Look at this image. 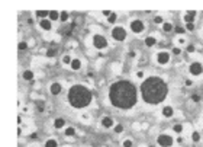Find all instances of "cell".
<instances>
[{
    "mask_svg": "<svg viewBox=\"0 0 203 147\" xmlns=\"http://www.w3.org/2000/svg\"><path fill=\"white\" fill-rule=\"evenodd\" d=\"M109 101L110 104L118 108V109H123L128 111L132 109L134 106L138 104V90L137 86L131 80H118L113 82L109 88Z\"/></svg>",
    "mask_w": 203,
    "mask_h": 147,
    "instance_id": "cell-1",
    "label": "cell"
},
{
    "mask_svg": "<svg viewBox=\"0 0 203 147\" xmlns=\"http://www.w3.org/2000/svg\"><path fill=\"white\" fill-rule=\"evenodd\" d=\"M139 93L142 101L148 105H158L168 96V85L158 76H149L141 82Z\"/></svg>",
    "mask_w": 203,
    "mask_h": 147,
    "instance_id": "cell-2",
    "label": "cell"
},
{
    "mask_svg": "<svg viewBox=\"0 0 203 147\" xmlns=\"http://www.w3.org/2000/svg\"><path fill=\"white\" fill-rule=\"evenodd\" d=\"M67 99H68L70 106H73L75 109H84L91 104L93 95L89 88H86L84 85H74L68 89Z\"/></svg>",
    "mask_w": 203,
    "mask_h": 147,
    "instance_id": "cell-3",
    "label": "cell"
},
{
    "mask_svg": "<svg viewBox=\"0 0 203 147\" xmlns=\"http://www.w3.org/2000/svg\"><path fill=\"white\" fill-rule=\"evenodd\" d=\"M174 143H176L174 137L170 136V134H167V133H162V134H160L157 137V144L160 147H173Z\"/></svg>",
    "mask_w": 203,
    "mask_h": 147,
    "instance_id": "cell-4",
    "label": "cell"
},
{
    "mask_svg": "<svg viewBox=\"0 0 203 147\" xmlns=\"http://www.w3.org/2000/svg\"><path fill=\"white\" fill-rule=\"evenodd\" d=\"M110 35H112V38H113L115 41L122 42V41L126 40L128 32H126V29H125L123 26H113L112 31H110Z\"/></svg>",
    "mask_w": 203,
    "mask_h": 147,
    "instance_id": "cell-5",
    "label": "cell"
},
{
    "mask_svg": "<svg viewBox=\"0 0 203 147\" xmlns=\"http://www.w3.org/2000/svg\"><path fill=\"white\" fill-rule=\"evenodd\" d=\"M93 47L96 50H105L109 47V42L106 40L103 35H100V34H96V35H93Z\"/></svg>",
    "mask_w": 203,
    "mask_h": 147,
    "instance_id": "cell-6",
    "label": "cell"
},
{
    "mask_svg": "<svg viewBox=\"0 0 203 147\" xmlns=\"http://www.w3.org/2000/svg\"><path fill=\"white\" fill-rule=\"evenodd\" d=\"M129 28L134 34H142L145 31V24L141 19H134V21H131Z\"/></svg>",
    "mask_w": 203,
    "mask_h": 147,
    "instance_id": "cell-7",
    "label": "cell"
},
{
    "mask_svg": "<svg viewBox=\"0 0 203 147\" xmlns=\"http://www.w3.org/2000/svg\"><path fill=\"white\" fill-rule=\"evenodd\" d=\"M189 73L192 74V76H195V77L202 76L203 74V64L200 63V61H193V63H190V66H189Z\"/></svg>",
    "mask_w": 203,
    "mask_h": 147,
    "instance_id": "cell-8",
    "label": "cell"
},
{
    "mask_svg": "<svg viewBox=\"0 0 203 147\" xmlns=\"http://www.w3.org/2000/svg\"><path fill=\"white\" fill-rule=\"evenodd\" d=\"M155 60L160 66H167L171 61V54L168 51H160V53H157Z\"/></svg>",
    "mask_w": 203,
    "mask_h": 147,
    "instance_id": "cell-9",
    "label": "cell"
},
{
    "mask_svg": "<svg viewBox=\"0 0 203 147\" xmlns=\"http://www.w3.org/2000/svg\"><path fill=\"white\" fill-rule=\"evenodd\" d=\"M63 92V85L60 82H54L51 83V86H49V93L51 95H54V96H57V95H60Z\"/></svg>",
    "mask_w": 203,
    "mask_h": 147,
    "instance_id": "cell-10",
    "label": "cell"
},
{
    "mask_svg": "<svg viewBox=\"0 0 203 147\" xmlns=\"http://www.w3.org/2000/svg\"><path fill=\"white\" fill-rule=\"evenodd\" d=\"M161 115L165 118V120H170V118H173V117H174V108H173V106H170V105L162 106Z\"/></svg>",
    "mask_w": 203,
    "mask_h": 147,
    "instance_id": "cell-11",
    "label": "cell"
},
{
    "mask_svg": "<svg viewBox=\"0 0 203 147\" xmlns=\"http://www.w3.org/2000/svg\"><path fill=\"white\" fill-rule=\"evenodd\" d=\"M102 127L103 128H106V130H109V128H113L115 127V121H113V118L112 117H103L102 118Z\"/></svg>",
    "mask_w": 203,
    "mask_h": 147,
    "instance_id": "cell-12",
    "label": "cell"
},
{
    "mask_svg": "<svg viewBox=\"0 0 203 147\" xmlns=\"http://www.w3.org/2000/svg\"><path fill=\"white\" fill-rule=\"evenodd\" d=\"M39 26L42 31H47V32H49L51 29H52V22L49 21V19H42V21H39Z\"/></svg>",
    "mask_w": 203,
    "mask_h": 147,
    "instance_id": "cell-13",
    "label": "cell"
},
{
    "mask_svg": "<svg viewBox=\"0 0 203 147\" xmlns=\"http://www.w3.org/2000/svg\"><path fill=\"white\" fill-rule=\"evenodd\" d=\"M54 128H55V130L65 128V120H64V118H61V117L55 118V120H54Z\"/></svg>",
    "mask_w": 203,
    "mask_h": 147,
    "instance_id": "cell-14",
    "label": "cell"
},
{
    "mask_svg": "<svg viewBox=\"0 0 203 147\" xmlns=\"http://www.w3.org/2000/svg\"><path fill=\"white\" fill-rule=\"evenodd\" d=\"M145 45L146 47H149V48H151V47H154V45H157V38H155L154 35H148V37H146L145 38Z\"/></svg>",
    "mask_w": 203,
    "mask_h": 147,
    "instance_id": "cell-15",
    "label": "cell"
},
{
    "mask_svg": "<svg viewBox=\"0 0 203 147\" xmlns=\"http://www.w3.org/2000/svg\"><path fill=\"white\" fill-rule=\"evenodd\" d=\"M171 130H173V133H174V134L181 136V133L184 131V125H183V124H180V123H176L174 125H173V128H171Z\"/></svg>",
    "mask_w": 203,
    "mask_h": 147,
    "instance_id": "cell-16",
    "label": "cell"
},
{
    "mask_svg": "<svg viewBox=\"0 0 203 147\" xmlns=\"http://www.w3.org/2000/svg\"><path fill=\"white\" fill-rule=\"evenodd\" d=\"M35 16L38 18L39 21H42V19H48L49 10H36V12H35Z\"/></svg>",
    "mask_w": 203,
    "mask_h": 147,
    "instance_id": "cell-17",
    "label": "cell"
},
{
    "mask_svg": "<svg viewBox=\"0 0 203 147\" xmlns=\"http://www.w3.org/2000/svg\"><path fill=\"white\" fill-rule=\"evenodd\" d=\"M70 67H71V70H74V72L80 70V69H81V60H80V58H73V61H71Z\"/></svg>",
    "mask_w": 203,
    "mask_h": 147,
    "instance_id": "cell-18",
    "label": "cell"
},
{
    "mask_svg": "<svg viewBox=\"0 0 203 147\" xmlns=\"http://www.w3.org/2000/svg\"><path fill=\"white\" fill-rule=\"evenodd\" d=\"M60 15H61V13H60V12H58V10H49V21H51V22H55V21H58V19H60Z\"/></svg>",
    "mask_w": 203,
    "mask_h": 147,
    "instance_id": "cell-19",
    "label": "cell"
},
{
    "mask_svg": "<svg viewBox=\"0 0 203 147\" xmlns=\"http://www.w3.org/2000/svg\"><path fill=\"white\" fill-rule=\"evenodd\" d=\"M22 77H23L25 80H33V77H35V74H33V72L32 70H25L23 72V74H22Z\"/></svg>",
    "mask_w": 203,
    "mask_h": 147,
    "instance_id": "cell-20",
    "label": "cell"
},
{
    "mask_svg": "<svg viewBox=\"0 0 203 147\" xmlns=\"http://www.w3.org/2000/svg\"><path fill=\"white\" fill-rule=\"evenodd\" d=\"M195 19H196V16H192V15H189V13H184V15H183V22H184V25L195 24Z\"/></svg>",
    "mask_w": 203,
    "mask_h": 147,
    "instance_id": "cell-21",
    "label": "cell"
},
{
    "mask_svg": "<svg viewBox=\"0 0 203 147\" xmlns=\"http://www.w3.org/2000/svg\"><path fill=\"white\" fill-rule=\"evenodd\" d=\"M64 134H65V137H74L75 136V128L74 127H65Z\"/></svg>",
    "mask_w": 203,
    "mask_h": 147,
    "instance_id": "cell-22",
    "label": "cell"
},
{
    "mask_svg": "<svg viewBox=\"0 0 203 147\" xmlns=\"http://www.w3.org/2000/svg\"><path fill=\"white\" fill-rule=\"evenodd\" d=\"M44 147H58V141L55 139H48L45 141Z\"/></svg>",
    "mask_w": 203,
    "mask_h": 147,
    "instance_id": "cell-23",
    "label": "cell"
},
{
    "mask_svg": "<svg viewBox=\"0 0 203 147\" xmlns=\"http://www.w3.org/2000/svg\"><path fill=\"white\" fill-rule=\"evenodd\" d=\"M173 29H174V26H173L171 22H164V24H162V31H164V32H171Z\"/></svg>",
    "mask_w": 203,
    "mask_h": 147,
    "instance_id": "cell-24",
    "label": "cell"
},
{
    "mask_svg": "<svg viewBox=\"0 0 203 147\" xmlns=\"http://www.w3.org/2000/svg\"><path fill=\"white\" fill-rule=\"evenodd\" d=\"M125 131V127L122 125V124H115V127H113V133L115 134H122Z\"/></svg>",
    "mask_w": 203,
    "mask_h": 147,
    "instance_id": "cell-25",
    "label": "cell"
},
{
    "mask_svg": "<svg viewBox=\"0 0 203 147\" xmlns=\"http://www.w3.org/2000/svg\"><path fill=\"white\" fill-rule=\"evenodd\" d=\"M192 141L193 143H199L200 141V133L199 131H193L192 133Z\"/></svg>",
    "mask_w": 203,
    "mask_h": 147,
    "instance_id": "cell-26",
    "label": "cell"
},
{
    "mask_svg": "<svg viewBox=\"0 0 203 147\" xmlns=\"http://www.w3.org/2000/svg\"><path fill=\"white\" fill-rule=\"evenodd\" d=\"M71 61H73V57H71V56H68V54L63 56V64L70 66V64H71Z\"/></svg>",
    "mask_w": 203,
    "mask_h": 147,
    "instance_id": "cell-27",
    "label": "cell"
},
{
    "mask_svg": "<svg viewBox=\"0 0 203 147\" xmlns=\"http://www.w3.org/2000/svg\"><path fill=\"white\" fill-rule=\"evenodd\" d=\"M186 51H187V54H193V53L196 51V45H195V44H192V42H190V44H187V45H186Z\"/></svg>",
    "mask_w": 203,
    "mask_h": 147,
    "instance_id": "cell-28",
    "label": "cell"
},
{
    "mask_svg": "<svg viewBox=\"0 0 203 147\" xmlns=\"http://www.w3.org/2000/svg\"><path fill=\"white\" fill-rule=\"evenodd\" d=\"M68 18H70L68 12H61V15H60V21H61V22H67V21H68Z\"/></svg>",
    "mask_w": 203,
    "mask_h": 147,
    "instance_id": "cell-29",
    "label": "cell"
},
{
    "mask_svg": "<svg viewBox=\"0 0 203 147\" xmlns=\"http://www.w3.org/2000/svg\"><path fill=\"white\" fill-rule=\"evenodd\" d=\"M132 146H134V141L131 139H125L123 143H122V147H132Z\"/></svg>",
    "mask_w": 203,
    "mask_h": 147,
    "instance_id": "cell-30",
    "label": "cell"
},
{
    "mask_svg": "<svg viewBox=\"0 0 203 147\" xmlns=\"http://www.w3.org/2000/svg\"><path fill=\"white\" fill-rule=\"evenodd\" d=\"M116 19H118V15H116V13L113 12L110 16L107 18V22H109V24H115V22H116Z\"/></svg>",
    "mask_w": 203,
    "mask_h": 147,
    "instance_id": "cell-31",
    "label": "cell"
},
{
    "mask_svg": "<svg viewBox=\"0 0 203 147\" xmlns=\"http://www.w3.org/2000/svg\"><path fill=\"white\" fill-rule=\"evenodd\" d=\"M17 48L20 50V51H25V50H28V42L20 41V42H19V45H17Z\"/></svg>",
    "mask_w": 203,
    "mask_h": 147,
    "instance_id": "cell-32",
    "label": "cell"
},
{
    "mask_svg": "<svg viewBox=\"0 0 203 147\" xmlns=\"http://www.w3.org/2000/svg\"><path fill=\"white\" fill-rule=\"evenodd\" d=\"M184 29L189 31V32H193L195 31V24H186L184 25Z\"/></svg>",
    "mask_w": 203,
    "mask_h": 147,
    "instance_id": "cell-33",
    "label": "cell"
},
{
    "mask_svg": "<svg viewBox=\"0 0 203 147\" xmlns=\"http://www.w3.org/2000/svg\"><path fill=\"white\" fill-rule=\"evenodd\" d=\"M137 77H138V79H141V80H145L146 77H145L144 70H138V72H137Z\"/></svg>",
    "mask_w": 203,
    "mask_h": 147,
    "instance_id": "cell-34",
    "label": "cell"
},
{
    "mask_svg": "<svg viewBox=\"0 0 203 147\" xmlns=\"http://www.w3.org/2000/svg\"><path fill=\"white\" fill-rule=\"evenodd\" d=\"M164 22H165V21H164V19H162V16H160V15H157V16L154 18V24H164Z\"/></svg>",
    "mask_w": 203,
    "mask_h": 147,
    "instance_id": "cell-35",
    "label": "cell"
},
{
    "mask_svg": "<svg viewBox=\"0 0 203 147\" xmlns=\"http://www.w3.org/2000/svg\"><path fill=\"white\" fill-rule=\"evenodd\" d=\"M171 53H173L174 56H180V54H181V48H180V47H173Z\"/></svg>",
    "mask_w": 203,
    "mask_h": 147,
    "instance_id": "cell-36",
    "label": "cell"
},
{
    "mask_svg": "<svg viewBox=\"0 0 203 147\" xmlns=\"http://www.w3.org/2000/svg\"><path fill=\"white\" fill-rule=\"evenodd\" d=\"M179 45H186L184 37H179V38H177V47H179Z\"/></svg>",
    "mask_w": 203,
    "mask_h": 147,
    "instance_id": "cell-37",
    "label": "cell"
},
{
    "mask_svg": "<svg viewBox=\"0 0 203 147\" xmlns=\"http://www.w3.org/2000/svg\"><path fill=\"white\" fill-rule=\"evenodd\" d=\"M184 86L192 88V86H193V80H192V79H184Z\"/></svg>",
    "mask_w": 203,
    "mask_h": 147,
    "instance_id": "cell-38",
    "label": "cell"
},
{
    "mask_svg": "<svg viewBox=\"0 0 203 147\" xmlns=\"http://www.w3.org/2000/svg\"><path fill=\"white\" fill-rule=\"evenodd\" d=\"M112 13H113L112 10H102V15H103V16H106V18H109Z\"/></svg>",
    "mask_w": 203,
    "mask_h": 147,
    "instance_id": "cell-39",
    "label": "cell"
},
{
    "mask_svg": "<svg viewBox=\"0 0 203 147\" xmlns=\"http://www.w3.org/2000/svg\"><path fill=\"white\" fill-rule=\"evenodd\" d=\"M54 56H55V50H48V51H47V57H54Z\"/></svg>",
    "mask_w": 203,
    "mask_h": 147,
    "instance_id": "cell-40",
    "label": "cell"
},
{
    "mask_svg": "<svg viewBox=\"0 0 203 147\" xmlns=\"http://www.w3.org/2000/svg\"><path fill=\"white\" fill-rule=\"evenodd\" d=\"M81 120H84V121H89V120H90V115L87 114V112H83V114H81Z\"/></svg>",
    "mask_w": 203,
    "mask_h": 147,
    "instance_id": "cell-41",
    "label": "cell"
},
{
    "mask_svg": "<svg viewBox=\"0 0 203 147\" xmlns=\"http://www.w3.org/2000/svg\"><path fill=\"white\" fill-rule=\"evenodd\" d=\"M176 32L180 34V35H183V34L186 32V29H184V28H180V26H177V28H176Z\"/></svg>",
    "mask_w": 203,
    "mask_h": 147,
    "instance_id": "cell-42",
    "label": "cell"
},
{
    "mask_svg": "<svg viewBox=\"0 0 203 147\" xmlns=\"http://www.w3.org/2000/svg\"><path fill=\"white\" fill-rule=\"evenodd\" d=\"M176 141H177V144H183V143H184V139H183L181 136H177V139H176Z\"/></svg>",
    "mask_w": 203,
    "mask_h": 147,
    "instance_id": "cell-43",
    "label": "cell"
},
{
    "mask_svg": "<svg viewBox=\"0 0 203 147\" xmlns=\"http://www.w3.org/2000/svg\"><path fill=\"white\" fill-rule=\"evenodd\" d=\"M192 99H193V102H199V101H200V96H199V95H193Z\"/></svg>",
    "mask_w": 203,
    "mask_h": 147,
    "instance_id": "cell-44",
    "label": "cell"
},
{
    "mask_svg": "<svg viewBox=\"0 0 203 147\" xmlns=\"http://www.w3.org/2000/svg\"><path fill=\"white\" fill-rule=\"evenodd\" d=\"M17 124H22V115L17 117Z\"/></svg>",
    "mask_w": 203,
    "mask_h": 147,
    "instance_id": "cell-45",
    "label": "cell"
},
{
    "mask_svg": "<svg viewBox=\"0 0 203 147\" xmlns=\"http://www.w3.org/2000/svg\"><path fill=\"white\" fill-rule=\"evenodd\" d=\"M137 54H135V51H129V57H135Z\"/></svg>",
    "mask_w": 203,
    "mask_h": 147,
    "instance_id": "cell-46",
    "label": "cell"
},
{
    "mask_svg": "<svg viewBox=\"0 0 203 147\" xmlns=\"http://www.w3.org/2000/svg\"><path fill=\"white\" fill-rule=\"evenodd\" d=\"M20 134H22V128L19 127V128H17V136H20Z\"/></svg>",
    "mask_w": 203,
    "mask_h": 147,
    "instance_id": "cell-47",
    "label": "cell"
}]
</instances>
